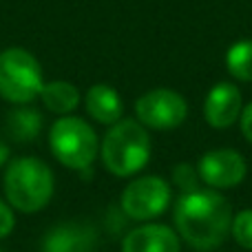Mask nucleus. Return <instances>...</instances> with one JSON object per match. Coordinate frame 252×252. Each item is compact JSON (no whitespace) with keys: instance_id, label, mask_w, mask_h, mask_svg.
<instances>
[{"instance_id":"f3484780","label":"nucleus","mask_w":252,"mask_h":252,"mask_svg":"<svg viewBox=\"0 0 252 252\" xmlns=\"http://www.w3.org/2000/svg\"><path fill=\"white\" fill-rule=\"evenodd\" d=\"M230 237L237 241V246L252 252V208H244L232 215Z\"/></svg>"},{"instance_id":"2eb2a0df","label":"nucleus","mask_w":252,"mask_h":252,"mask_svg":"<svg viewBox=\"0 0 252 252\" xmlns=\"http://www.w3.org/2000/svg\"><path fill=\"white\" fill-rule=\"evenodd\" d=\"M226 69L237 82H252V38L237 40L228 47Z\"/></svg>"},{"instance_id":"f03ea898","label":"nucleus","mask_w":252,"mask_h":252,"mask_svg":"<svg viewBox=\"0 0 252 252\" xmlns=\"http://www.w3.org/2000/svg\"><path fill=\"white\" fill-rule=\"evenodd\" d=\"M4 199L13 210L33 215L51 201L56 190V177L47 161L40 157H16L7 164L2 177Z\"/></svg>"},{"instance_id":"20e7f679","label":"nucleus","mask_w":252,"mask_h":252,"mask_svg":"<svg viewBox=\"0 0 252 252\" xmlns=\"http://www.w3.org/2000/svg\"><path fill=\"white\" fill-rule=\"evenodd\" d=\"M51 155L69 170H89L100 155V139L87 120L75 115H60L49 130Z\"/></svg>"},{"instance_id":"dca6fc26","label":"nucleus","mask_w":252,"mask_h":252,"mask_svg":"<svg viewBox=\"0 0 252 252\" xmlns=\"http://www.w3.org/2000/svg\"><path fill=\"white\" fill-rule=\"evenodd\" d=\"M170 182L177 188L179 192H192L201 188V179L199 173H197V166L190 164V161H179V164L173 166V173H170Z\"/></svg>"},{"instance_id":"6ab92c4d","label":"nucleus","mask_w":252,"mask_h":252,"mask_svg":"<svg viewBox=\"0 0 252 252\" xmlns=\"http://www.w3.org/2000/svg\"><path fill=\"white\" fill-rule=\"evenodd\" d=\"M239 128L241 133H244L246 142L252 146V102L248 104H244V109H241V115H239Z\"/></svg>"},{"instance_id":"f257e3e1","label":"nucleus","mask_w":252,"mask_h":252,"mask_svg":"<svg viewBox=\"0 0 252 252\" xmlns=\"http://www.w3.org/2000/svg\"><path fill=\"white\" fill-rule=\"evenodd\" d=\"M232 206L221 190L199 188L175 201L173 223L179 239L197 252H213L230 237Z\"/></svg>"},{"instance_id":"39448f33","label":"nucleus","mask_w":252,"mask_h":252,"mask_svg":"<svg viewBox=\"0 0 252 252\" xmlns=\"http://www.w3.org/2000/svg\"><path fill=\"white\" fill-rule=\"evenodd\" d=\"M44 87L38 58L22 47L0 51V97L11 104H31Z\"/></svg>"},{"instance_id":"9b49d317","label":"nucleus","mask_w":252,"mask_h":252,"mask_svg":"<svg viewBox=\"0 0 252 252\" xmlns=\"http://www.w3.org/2000/svg\"><path fill=\"white\" fill-rule=\"evenodd\" d=\"M97 246V232L91 223L66 221L58 223L44 235L42 252H93Z\"/></svg>"},{"instance_id":"9d476101","label":"nucleus","mask_w":252,"mask_h":252,"mask_svg":"<svg viewBox=\"0 0 252 252\" xmlns=\"http://www.w3.org/2000/svg\"><path fill=\"white\" fill-rule=\"evenodd\" d=\"M120 252H182V239L166 223L144 221L124 235Z\"/></svg>"},{"instance_id":"1a4fd4ad","label":"nucleus","mask_w":252,"mask_h":252,"mask_svg":"<svg viewBox=\"0 0 252 252\" xmlns=\"http://www.w3.org/2000/svg\"><path fill=\"white\" fill-rule=\"evenodd\" d=\"M241 109H244V97L237 84L232 82H217L204 100V120L210 128H230L239 122Z\"/></svg>"},{"instance_id":"4468645a","label":"nucleus","mask_w":252,"mask_h":252,"mask_svg":"<svg viewBox=\"0 0 252 252\" xmlns=\"http://www.w3.org/2000/svg\"><path fill=\"white\" fill-rule=\"evenodd\" d=\"M40 100L51 113L71 115L80 106L82 95H80L75 84L66 82V80H51V82H44L42 91H40Z\"/></svg>"},{"instance_id":"6e6552de","label":"nucleus","mask_w":252,"mask_h":252,"mask_svg":"<svg viewBox=\"0 0 252 252\" xmlns=\"http://www.w3.org/2000/svg\"><path fill=\"white\" fill-rule=\"evenodd\" d=\"M197 173L206 188L230 190L237 188L248 175L246 157L232 148H213L197 159Z\"/></svg>"},{"instance_id":"a211bd4d","label":"nucleus","mask_w":252,"mask_h":252,"mask_svg":"<svg viewBox=\"0 0 252 252\" xmlns=\"http://www.w3.org/2000/svg\"><path fill=\"white\" fill-rule=\"evenodd\" d=\"M16 228V215L7 201L0 199V239H7Z\"/></svg>"},{"instance_id":"0eeeda50","label":"nucleus","mask_w":252,"mask_h":252,"mask_svg":"<svg viewBox=\"0 0 252 252\" xmlns=\"http://www.w3.org/2000/svg\"><path fill=\"white\" fill-rule=\"evenodd\" d=\"M188 118V102L173 89H151L135 100V120L151 130H173Z\"/></svg>"},{"instance_id":"aec40b11","label":"nucleus","mask_w":252,"mask_h":252,"mask_svg":"<svg viewBox=\"0 0 252 252\" xmlns=\"http://www.w3.org/2000/svg\"><path fill=\"white\" fill-rule=\"evenodd\" d=\"M9 157H11V151H9L7 142H2V139H0V168L9 164Z\"/></svg>"},{"instance_id":"423d86ee","label":"nucleus","mask_w":252,"mask_h":252,"mask_svg":"<svg viewBox=\"0 0 252 252\" xmlns=\"http://www.w3.org/2000/svg\"><path fill=\"white\" fill-rule=\"evenodd\" d=\"M173 201V188L159 175H142L126 184L120 195V208L130 221H153L168 210Z\"/></svg>"},{"instance_id":"ddd939ff","label":"nucleus","mask_w":252,"mask_h":252,"mask_svg":"<svg viewBox=\"0 0 252 252\" xmlns=\"http://www.w3.org/2000/svg\"><path fill=\"white\" fill-rule=\"evenodd\" d=\"M44 126V118L38 109L29 104H18V109L9 111L7 120H4V130L7 135L13 139V142H33V139L40 137Z\"/></svg>"},{"instance_id":"7ed1b4c3","label":"nucleus","mask_w":252,"mask_h":252,"mask_svg":"<svg viewBox=\"0 0 252 252\" xmlns=\"http://www.w3.org/2000/svg\"><path fill=\"white\" fill-rule=\"evenodd\" d=\"M151 135L137 120L122 118L111 124L100 142V159L115 177H133L151 161Z\"/></svg>"},{"instance_id":"f8f14e48","label":"nucleus","mask_w":252,"mask_h":252,"mask_svg":"<svg viewBox=\"0 0 252 252\" xmlns=\"http://www.w3.org/2000/svg\"><path fill=\"white\" fill-rule=\"evenodd\" d=\"M84 109L97 124L111 126L124 115V102L120 93L109 84H93L84 95Z\"/></svg>"}]
</instances>
